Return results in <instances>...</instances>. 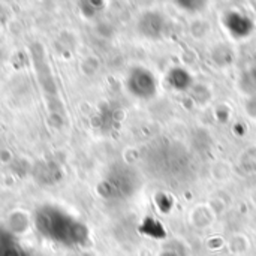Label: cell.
<instances>
[{
	"label": "cell",
	"instance_id": "6da1fadb",
	"mask_svg": "<svg viewBox=\"0 0 256 256\" xmlns=\"http://www.w3.org/2000/svg\"><path fill=\"white\" fill-rule=\"evenodd\" d=\"M36 228L39 232L51 242L75 248L81 246L87 240V228L56 207H44L36 214Z\"/></svg>",
	"mask_w": 256,
	"mask_h": 256
},
{
	"label": "cell",
	"instance_id": "5b68a950",
	"mask_svg": "<svg viewBox=\"0 0 256 256\" xmlns=\"http://www.w3.org/2000/svg\"><path fill=\"white\" fill-rule=\"evenodd\" d=\"M170 82H171V86H174L176 88H186L188 84L190 82V78H189V75H188L184 70L176 69V70L171 72V75H170Z\"/></svg>",
	"mask_w": 256,
	"mask_h": 256
},
{
	"label": "cell",
	"instance_id": "277c9868",
	"mask_svg": "<svg viewBox=\"0 0 256 256\" xmlns=\"http://www.w3.org/2000/svg\"><path fill=\"white\" fill-rule=\"evenodd\" d=\"M226 24L230 27V30L234 33V34H238V36H244L250 32L252 28V24L249 22V18L243 16V15H238V14H231L226 20Z\"/></svg>",
	"mask_w": 256,
	"mask_h": 256
},
{
	"label": "cell",
	"instance_id": "7a4b0ae2",
	"mask_svg": "<svg viewBox=\"0 0 256 256\" xmlns=\"http://www.w3.org/2000/svg\"><path fill=\"white\" fill-rule=\"evenodd\" d=\"M129 88L138 98H142V99L152 98L156 93L154 76L146 69H136L129 76Z\"/></svg>",
	"mask_w": 256,
	"mask_h": 256
},
{
	"label": "cell",
	"instance_id": "3957f363",
	"mask_svg": "<svg viewBox=\"0 0 256 256\" xmlns=\"http://www.w3.org/2000/svg\"><path fill=\"white\" fill-rule=\"evenodd\" d=\"M0 256H33L12 234L0 230Z\"/></svg>",
	"mask_w": 256,
	"mask_h": 256
}]
</instances>
